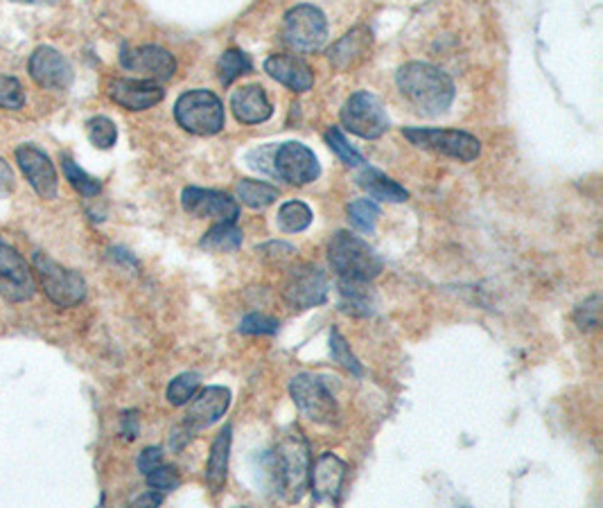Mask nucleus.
Segmentation results:
<instances>
[{"label": "nucleus", "instance_id": "obj_1", "mask_svg": "<svg viewBox=\"0 0 603 508\" xmlns=\"http://www.w3.org/2000/svg\"><path fill=\"white\" fill-rule=\"evenodd\" d=\"M395 84L402 98L423 115H441L454 102V82L425 61H410L400 67Z\"/></svg>", "mask_w": 603, "mask_h": 508}, {"label": "nucleus", "instance_id": "obj_2", "mask_svg": "<svg viewBox=\"0 0 603 508\" xmlns=\"http://www.w3.org/2000/svg\"><path fill=\"white\" fill-rule=\"evenodd\" d=\"M310 446L301 429H290L279 440L272 455H267V473L272 486L288 501H299L310 484Z\"/></svg>", "mask_w": 603, "mask_h": 508}, {"label": "nucleus", "instance_id": "obj_3", "mask_svg": "<svg viewBox=\"0 0 603 508\" xmlns=\"http://www.w3.org/2000/svg\"><path fill=\"white\" fill-rule=\"evenodd\" d=\"M328 261L334 274L342 281L371 283L384 270V261L380 258V253L373 246H369V242L349 231H338L332 235L328 244Z\"/></svg>", "mask_w": 603, "mask_h": 508}, {"label": "nucleus", "instance_id": "obj_4", "mask_svg": "<svg viewBox=\"0 0 603 508\" xmlns=\"http://www.w3.org/2000/svg\"><path fill=\"white\" fill-rule=\"evenodd\" d=\"M174 118L181 130L194 136H215L224 130L227 122L222 100L207 89L183 93L174 104Z\"/></svg>", "mask_w": 603, "mask_h": 508}, {"label": "nucleus", "instance_id": "obj_5", "mask_svg": "<svg viewBox=\"0 0 603 508\" xmlns=\"http://www.w3.org/2000/svg\"><path fill=\"white\" fill-rule=\"evenodd\" d=\"M32 265L37 272V281L43 289V294L57 305V307H78L87 298V281L80 272L69 270L46 256L43 251H37L32 256Z\"/></svg>", "mask_w": 603, "mask_h": 508}, {"label": "nucleus", "instance_id": "obj_6", "mask_svg": "<svg viewBox=\"0 0 603 508\" xmlns=\"http://www.w3.org/2000/svg\"><path fill=\"white\" fill-rule=\"evenodd\" d=\"M402 136H405L412 145H416L419 150H428L461 163H471L475 159H480L482 154V143L465 134V132H456V130H428V126H405L402 130Z\"/></svg>", "mask_w": 603, "mask_h": 508}, {"label": "nucleus", "instance_id": "obj_7", "mask_svg": "<svg viewBox=\"0 0 603 508\" xmlns=\"http://www.w3.org/2000/svg\"><path fill=\"white\" fill-rule=\"evenodd\" d=\"M290 394H292L294 405L310 420L321 423V425L338 423L340 407L323 377L312 375V373H301L290 383Z\"/></svg>", "mask_w": 603, "mask_h": 508}, {"label": "nucleus", "instance_id": "obj_8", "mask_svg": "<svg viewBox=\"0 0 603 508\" xmlns=\"http://www.w3.org/2000/svg\"><path fill=\"white\" fill-rule=\"evenodd\" d=\"M342 124L351 134L366 141H375L386 134L389 115L373 93L358 91L346 100L342 109Z\"/></svg>", "mask_w": 603, "mask_h": 508}, {"label": "nucleus", "instance_id": "obj_9", "mask_svg": "<svg viewBox=\"0 0 603 508\" xmlns=\"http://www.w3.org/2000/svg\"><path fill=\"white\" fill-rule=\"evenodd\" d=\"M285 41L299 52H316L328 39L325 14L314 6H297L285 14Z\"/></svg>", "mask_w": 603, "mask_h": 508}, {"label": "nucleus", "instance_id": "obj_10", "mask_svg": "<svg viewBox=\"0 0 603 508\" xmlns=\"http://www.w3.org/2000/svg\"><path fill=\"white\" fill-rule=\"evenodd\" d=\"M328 292H330L328 276L319 267L305 263L290 272L285 289H283V298L292 309L303 312V309L323 305L328 301Z\"/></svg>", "mask_w": 603, "mask_h": 508}, {"label": "nucleus", "instance_id": "obj_11", "mask_svg": "<svg viewBox=\"0 0 603 508\" xmlns=\"http://www.w3.org/2000/svg\"><path fill=\"white\" fill-rule=\"evenodd\" d=\"M0 294L12 303L30 301L37 294V281L30 265L6 242H0Z\"/></svg>", "mask_w": 603, "mask_h": 508}, {"label": "nucleus", "instance_id": "obj_12", "mask_svg": "<svg viewBox=\"0 0 603 508\" xmlns=\"http://www.w3.org/2000/svg\"><path fill=\"white\" fill-rule=\"evenodd\" d=\"M120 67L129 73H139L143 80L165 82L177 73V59L170 50L161 45H141V48H122Z\"/></svg>", "mask_w": 603, "mask_h": 508}, {"label": "nucleus", "instance_id": "obj_13", "mask_svg": "<svg viewBox=\"0 0 603 508\" xmlns=\"http://www.w3.org/2000/svg\"><path fill=\"white\" fill-rule=\"evenodd\" d=\"M28 73L32 82L46 91H66L73 84V67L52 45H39L32 52L28 61Z\"/></svg>", "mask_w": 603, "mask_h": 508}, {"label": "nucleus", "instance_id": "obj_14", "mask_svg": "<svg viewBox=\"0 0 603 508\" xmlns=\"http://www.w3.org/2000/svg\"><path fill=\"white\" fill-rule=\"evenodd\" d=\"M181 206L194 217H209L215 222H235L240 215L238 202L231 195L220 193V190L185 187L181 193Z\"/></svg>", "mask_w": 603, "mask_h": 508}, {"label": "nucleus", "instance_id": "obj_15", "mask_svg": "<svg viewBox=\"0 0 603 508\" xmlns=\"http://www.w3.org/2000/svg\"><path fill=\"white\" fill-rule=\"evenodd\" d=\"M274 174L292 185H305L319 179L321 165L314 152L301 143H285L274 152Z\"/></svg>", "mask_w": 603, "mask_h": 508}, {"label": "nucleus", "instance_id": "obj_16", "mask_svg": "<svg viewBox=\"0 0 603 508\" xmlns=\"http://www.w3.org/2000/svg\"><path fill=\"white\" fill-rule=\"evenodd\" d=\"M17 163L39 197H43V200L57 197L59 176H57L52 159L41 148L30 145V143L21 145L17 150Z\"/></svg>", "mask_w": 603, "mask_h": 508}, {"label": "nucleus", "instance_id": "obj_17", "mask_svg": "<svg viewBox=\"0 0 603 508\" xmlns=\"http://www.w3.org/2000/svg\"><path fill=\"white\" fill-rule=\"evenodd\" d=\"M346 479V464L330 453L321 455L314 466H310V484L312 497L319 504L338 506L342 499V486Z\"/></svg>", "mask_w": 603, "mask_h": 508}, {"label": "nucleus", "instance_id": "obj_18", "mask_svg": "<svg viewBox=\"0 0 603 508\" xmlns=\"http://www.w3.org/2000/svg\"><path fill=\"white\" fill-rule=\"evenodd\" d=\"M107 93L115 104H120L127 111L152 109L165 98V91H163V87H159V82L143 80V78L141 80L115 78L109 82Z\"/></svg>", "mask_w": 603, "mask_h": 508}, {"label": "nucleus", "instance_id": "obj_19", "mask_svg": "<svg viewBox=\"0 0 603 508\" xmlns=\"http://www.w3.org/2000/svg\"><path fill=\"white\" fill-rule=\"evenodd\" d=\"M188 414L183 420V427L190 434H197L201 429H207L215 425L229 409L231 405V392L224 387H207L197 398L188 403Z\"/></svg>", "mask_w": 603, "mask_h": 508}, {"label": "nucleus", "instance_id": "obj_20", "mask_svg": "<svg viewBox=\"0 0 603 508\" xmlns=\"http://www.w3.org/2000/svg\"><path fill=\"white\" fill-rule=\"evenodd\" d=\"M264 71L272 80L281 82L283 87L305 93L314 87V73L308 63L294 54H272L264 61Z\"/></svg>", "mask_w": 603, "mask_h": 508}, {"label": "nucleus", "instance_id": "obj_21", "mask_svg": "<svg viewBox=\"0 0 603 508\" xmlns=\"http://www.w3.org/2000/svg\"><path fill=\"white\" fill-rule=\"evenodd\" d=\"M231 109L233 115L242 122V124H260L272 118L274 109L270 98H267L264 89L258 84L251 87H242L231 95Z\"/></svg>", "mask_w": 603, "mask_h": 508}, {"label": "nucleus", "instance_id": "obj_22", "mask_svg": "<svg viewBox=\"0 0 603 508\" xmlns=\"http://www.w3.org/2000/svg\"><path fill=\"white\" fill-rule=\"evenodd\" d=\"M371 41L373 37L369 28H355L328 50V59L338 71H349L369 54Z\"/></svg>", "mask_w": 603, "mask_h": 508}, {"label": "nucleus", "instance_id": "obj_23", "mask_svg": "<svg viewBox=\"0 0 603 508\" xmlns=\"http://www.w3.org/2000/svg\"><path fill=\"white\" fill-rule=\"evenodd\" d=\"M375 294L364 281H342L340 278V309L349 316H371L375 312Z\"/></svg>", "mask_w": 603, "mask_h": 508}, {"label": "nucleus", "instance_id": "obj_24", "mask_svg": "<svg viewBox=\"0 0 603 508\" xmlns=\"http://www.w3.org/2000/svg\"><path fill=\"white\" fill-rule=\"evenodd\" d=\"M358 185L362 190H366L369 197L380 200V202H391V204H402L410 200V193L400 183H395L393 179H389L384 172L375 170V167H366L360 176H358Z\"/></svg>", "mask_w": 603, "mask_h": 508}, {"label": "nucleus", "instance_id": "obj_25", "mask_svg": "<svg viewBox=\"0 0 603 508\" xmlns=\"http://www.w3.org/2000/svg\"><path fill=\"white\" fill-rule=\"evenodd\" d=\"M229 457H231V427L218 434L211 448L209 466H207V484L211 492H220L227 486V475H229Z\"/></svg>", "mask_w": 603, "mask_h": 508}, {"label": "nucleus", "instance_id": "obj_26", "mask_svg": "<svg viewBox=\"0 0 603 508\" xmlns=\"http://www.w3.org/2000/svg\"><path fill=\"white\" fill-rule=\"evenodd\" d=\"M235 195L238 200L253 209V211H260V209H267L272 206L277 200H279V187L264 183V181H253V179H242L235 187Z\"/></svg>", "mask_w": 603, "mask_h": 508}, {"label": "nucleus", "instance_id": "obj_27", "mask_svg": "<svg viewBox=\"0 0 603 508\" xmlns=\"http://www.w3.org/2000/svg\"><path fill=\"white\" fill-rule=\"evenodd\" d=\"M201 248L213 253H233L242 246V231L235 222H218L199 242Z\"/></svg>", "mask_w": 603, "mask_h": 508}, {"label": "nucleus", "instance_id": "obj_28", "mask_svg": "<svg viewBox=\"0 0 603 508\" xmlns=\"http://www.w3.org/2000/svg\"><path fill=\"white\" fill-rule=\"evenodd\" d=\"M253 71V61L242 50H227L218 61V75L224 87H231L242 75H249Z\"/></svg>", "mask_w": 603, "mask_h": 508}, {"label": "nucleus", "instance_id": "obj_29", "mask_svg": "<svg viewBox=\"0 0 603 508\" xmlns=\"http://www.w3.org/2000/svg\"><path fill=\"white\" fill-rule=\"evenodd\" d=\"M61 165H63L66 179H69V183L78 190L82 197H98L102 193V183L96 176H91L87 170H82L73 159L63 156Z\"/></svg>", "mask_w": 603, "mask_h": 508}, {"label": "nucleus", "instance_id": "obj_30", "mask_svg": "<svg viewBox=\"0 0 603 508\" xmlns=\"http://www.w3.org/2000/svg\"><path fill=\"white\" fill-rule=\"evenodd\" d=\"M199 385H201L199 373H181V375H177L170 383V387H168V394H165L168 403L174 405V407L188 405L197 396Z\"/></svg>", "mask_w": 603, "mask_h": 508}, {"label": "nucleus", "instance_id": "obj_31", "mask_svg": "<svg viewBox=\"0 0 603 508\" xmlns=\"http://www.w3.org/2000/svg\"><path fill=\"white\" fill-rule=\"evenodd\" d=\"M312 224V211L303 202H288L279 211V226L285 233H301Z\"/></svg>", "mask_w": 603, "mask_h": 508}, {"label": "nucleus", "instance_id": "obj_32", "mask_svg": "<svg viewBox=\"0 0 603 508\" xmlns=\"http://www.w3.org/2000/svg\"><path fill=\"white\" fill-rule=\"evenodd\" d=\"M87 132H89V141L98 148V150H111L118 141V130L113 120H109L107 115H96L89 120L87 124Z\"/></svg>", "mask_w": 603, "mask_h": 508}, {"label": "nucleus", "instance_id": "obj_33", "mask_svg": "<svg viewBox=\"0 0 603 508\" xmlns=\"http://www.w3.org/2000/svg\"><path fill=\"white\" fill-rule=\"evenodd\" d=\"M349 220L362 233H373L380 220V209L369 200H358L349 204Z\"/></svg>", "mask_w": 603, "mask_h": 508}, {"label": "nucleus", "instance_id": "obj_34", "mask_svg": "<svg viewBox=\"0 0 603 508\" xmlns=\"http://www.w3.org/2000/svg\"><path fill=\"white\" fill-rule=\"evenodd\" d=\"M330 353L334 357V362H340L346 370H351L353 375L362 377L364 375V368L362 364L358 362V357L351 353V346L346 344V339L342 337V333L338 328L330 331Z\"/></svg>", "mask_w": 603, "mask_h": 508}, {"label": "nucleus", "instance_id": "obj_35", "mask_svg": "<svg viewBox=\"0 0 603 508\" xmlns=\"http://www.w3.org/2000/svg\"><path fill=\"white\" fill-rule=\"evenodd\" d=\"M325 143H328V148H330L334 154H338L346 165L355 167V165H362V163H364V156H362L353 145H349V141H346V136L342 134L340 126H330V130L325 132Z\"/></svg>", "mask_w": 603, "mask_h": 508}, {"label": "nucleus", "instance_id": "obj_36", "mask_svg": "<svg viewBox=\"0 0 603 508\" xmlns=\"http://www.w3.org/2000/svg\"><path fill=\"white\" fill-rule=\"evenodd\" d=\"M26 106V91L17 78L0 75V109L19 111Z\"/></svg>", "mask_w": 603, "mask_h": 508}, {"label": "nucleus", "instance_id": "obj_37", "mask_svg": "<svg viewBox=\"0 0 603 508\" xmlns=\"http://www.w3.org/2000/svg\"><path fill=\"white\" fill-rule=\"evenodd\" d=\"M148 486L152 488V490H159V492H172V490H177L179 486H181V475H179V470L174 468V466H157L154 470H150L148 475Z\"/></svg>", "mask_w": 603, "mask_h": 508}, {"label": "nucleus", "instance_id": "obj_38", "mask_svg": "<svg viewBox=\"0 0 603 508\" xmlns=\"http://www.w3.org/2000/svg\"><path fill=\"white\" fill-rule=\"evenodd\" d=\"M599 314H601V296H590L585 303H581L574 312V322L576 326L583 331V333H592L599 328L601 319H599Z\"/></svg>", "mask_w": 603, "mask_h": 508}, {"label": "nucleus", "instance_id": "obj_39", "mask_svg": "<svg viewBox=\"0 0 603 508\" xmlns=\"http://www.w3.org/2000/svg\"><path fill=\"white\" fill-rule=\"evenodd\" d=\"M238 331L242 335H277L279 322L272 319V316H264V314H249V316H244Z\"/></svg>", "mask_w": 603, "mask_h": 508}, {"label": "nucleus", "instance_id": "obj_40", "mask_svg": "<svg viewBox=\"0 0 603 508\" xmlns=\"http://www.w3.org/2000/svg\"><path fill=\"white\" fill-rule=\"evenodd\" d=\"M17 190V174L12 165L0 156V200H10Z\"/></svg>", "mask_w": 603, "mask_h": 508}, {"label": "nucleus", "instance_id": "obj_41", "mask_svg": "<svg viewBox=\"0 0 603 508\" xmlns=\"http://www.w3.org/2000/svg\"><path fill=\"white\" fill-rule=\"evenodd\" d=\"M163 464V450L161 448H145L139 457V470L143 475H148L150 470H154L157 466Z\"/></svg>", "mask_w": 603, "mask_h": 508}, {"label": "nucleus", "instance_id": "obj_42", "mask_svg": "<svg viewBox=\"0 0 603 508\" xmlns=\"http://www.w3.org/2000/svg\"><path fill=\"white\" fill-rule=\"evenodd\" d=\"M262 248L274 251V253H264L267 258H274V261H290V258H294V253H297V248L285 244V242H272V244H267Z\"/></svg>", "mask_w": 603, "mask_h": 508}, {"label": "nucleus", "instance_id": "obj_43", "mask_svg": "<svg viewBox=\"0 0 603 508\" xmlns=\"http://www.w3.org/2000/svg\"><path fill=\"white\" fill-rule=\"evenodd\" d=\"M122 436L133 440L139 436V412H124L122 414Z\"/></svg>", "mask_w": 603, "mask_h": 508}, {"label": "nucleus", "instance_id": "obj_44", "mask_svg": "<svg viewBox=\"0 0 603 508\" xmlns=\"http://www.w3.org/2000/svg\"><path fill=\"white\" fill-rule=\"evenodd\" d=\"M161 504H163V492L159 490H150L141 495L139 499H133V506H161Z\"/></svg>", "mask_w": 603, "mask_h": 508}, {"label": "nucleus", "instance_id": "obj_45", "mask_svg": "<svg viewBox=\"0 0 603 508\" xmlns=\"http://www.w3.org/2000/svg\"><path fill=\"white\" fill-rule=\"evenodd\" d=\"M12 3H19V6H43V3H52V0H12Z\"/></svg>", "mask_w": 603, "mask_h": 508}]
</instances>
